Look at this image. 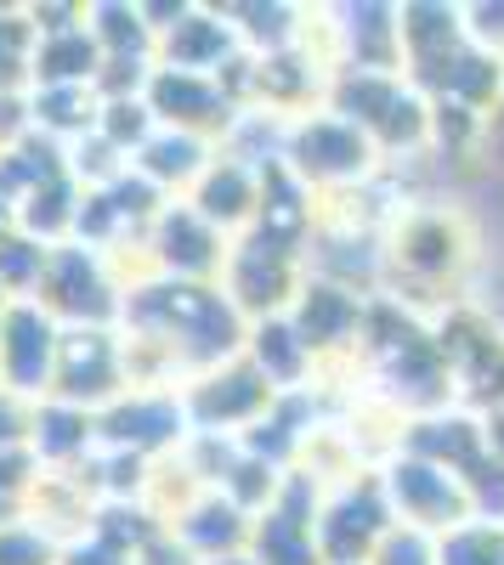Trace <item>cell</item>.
<instances>
[{
	"label": "cell",
	"instance_id": "1",
	"mask_svg": "<svg viewBox=\"0 0 504 565\" xmlns=\"http://www.w3.org/2000/svg\"><path fill=\"white\" fill-rule=\"evenodd\" d=\"M125 340H143L170 356L176 380L188 385L199 373L239 362L250 322L239 306L221 295V282H170V277H136L125 289V317H119Z\"/></svg>",
	"mask_w": 504,
	"mask_h": 565
},
{
	"label": "cell",
	"instance_id": "2",
	"mask_svg": "<svg viewBox=\"0 0 504 565\" xmlns=\"http://www.w3.org/2000/svg\"><path fill=\"white\" fill-rule=\"evenodd\" d=\"M465 266H471V232H465L460 210L414 204V210H402L391 221V232H386V300H397L414 317H426L420 295L460 289Z\"/></svg>",
	"mask_w": 504,
	"mask_h": 565
},
{
	"label": "cell",
	"instance_id": "3",
	"mask_svg": "<svg viewBox=\"0 0 504 565\" xmlns=\"http://www.w3.org/2000/svg\"><path fill=\"white\" fill-rule=\"evenodd\" d=\"M324 108L340 114V119H351V125L380 148L386 164L431 153V103H426V90L408 79V74H357V68H335L329 103H324Z\"/></svg>",
	"mask_w": 504,
	"mask_h": 565
},
{
	"label": "cell",
	"instance_id": "4",
	"mask_svg": "<svg viewBox=\"0 0 504 565\" xmlns=\"http://www.w3.org/2000/svg\"><path fill=\"white\" fill-rule=\"evenodd\" d=\"M284 164L312 186L317 199H335V193H357L386 175V159L369 136H363L351 119L317 108V114H301L290 125V148H284Z\"/></svg>",
	"mask_w": 504,
	"mask_h": 565
},
{
	"label": "cell",
	"instance_id": "5",
	"mask_svg": "<svg viewBox=\"0 0 504 565\" xmlns=\"http://www.w3.org/2000/svg\"><path fill=\"white\" fill-rule=\"evenodd\" d=\"M34 300L57 317V328H119V317H125V277L97 249L57 244Z\"/></svg>",
	"mask_w": 504,
	"mask_h": 565
},
{
	"label": "cell",
	"instance_id": "6",
	"mask_svg": "<svg viewBox=\"0 0 504 565\" xmlns=\"http://www.w3.org/2000/svg\"><path fill=\"white\" fill-rule=\"evenodd\" d=\"M380 487L391 498L397 526H408V532L448 537V532H460L465 521H476V503H471L465 476H453V469H442L431 458H414L402 447L380 463Z\"/></svg>",
	"mask_w": 504,
	"mask_h": 565
},
{
	"label": "cell",
	"instance_id": "7",
	"mask_svg": "<svg viewBox=\"0 0 504 565\" xmlns=\"http://www.w3.org/2000/svg\"><path fill=\"white\" fill-rule=\"evenodd\" d=\"M391 532H397V514L380 487V469H363V476L324 492V509H317V554H324V565H369Z\"/></svg>",
	"mask_w": 504,
	"mask_h": 565
},
{
	"label": "cell",
	"instance_id": "8",
	"mask_svg": "<svg viewBox=\"0 0 504 565\" xmlns=\"http://www.w3.org/2000/svg\"><path fill=\"white\" fill-rule=\"evenodd\" d=\"M97 441L108 452L165 463V458H176L181 447L193 441L188 402H181V391H125L119 402H108L97 413Z\"/></svg>",
	"mask_w": 504,
	"mask_h": 565
},
{
	"label": "cell",
	"instance_id": "9",
	"mask_svg": "<svg viewBox=\"0 0 504 565\" xmlns=\"http://www.w3.org/2000/svg\"><path fill=\"white\" fill-rule=\"evenodd\" d=\"M227 255H233V244H227L188 199H176V204H165V215L148 226V238H143V277L221 282Z\"/></svg>",
	"mask_w": 504,
	"mask_h": 565
},
{
	"label": "cell",
	"instance_id": "10",
	"mask_svg": "<svg viewBox=\"0 0 504 565\" xmlns=\"http://www.w3.org/2000/svg\"><path fill=\"white\" fill-rule=\"evenodd\" d=\"M369 311H375L369 295L340 289V282L306 271L301 295H295V306H290V322H295V334L306 340V351L317 356V367H329V362H357V356H363Z\"/></svg>",
	"mask_w": 504,
	"mask_h": 565
},
{
	"label": "cell",
	"instance_id": "11",
	"mask_svg": "<svg viewBox=\"0 0 504 565\" xmlns=\"http://www.w3.org/2000/svg\"><path fill=\"white\" fill-rule=\"evenodd\" d=\"M130 391V367H125V334L119 328H63V351H57V380L52 396L85 413H103Z\"/></svg>",
	"mask_w": 504,
	"mask_h": 565
},
{
	"label": "cell",
	"instance_id": "12",
	"mask_svg": "<svg viewBox=\"0 0 504 565\" xmlns=\"http://www.w3.org/2000/svg\"><path fill=\"white\" fill-rule=\"evenodd\" d=\"M324 481H312L306 469H290L272 509L255 514L250 526V559L255 565H324L317 554V509H324Z\"/></svg>",
	"mask_w": 504,
	"mask_h": 565
},
{
	"label": "cell",
	"instance_id": "13",
	"mask_svg": "<svg viewBox=\"0 0 504 565\" xmlns=\"http://www.w3.org/2000/svg\"><path fill=\"white\" fill-rule=\"evenodd\" d=\"M63 328L40 300H12L0 317V385L23 402H45L57 380Z\"/></svg>",
	"mask_w": 504,
	"mask_h": 565
},
{
	"label": "cell",
	"instance_id": "14",
	"mask_svg": "<svg viewBox=\"0 0 504 565\" xmlns=\"http://www.w3.org/2000/svg\"><path fill=\"white\" fill-rule=\"evenodd\" d=\"M181 402H188V418L199 436H244L255 418L272 413L279 391L239 356V362H221V367L199 373V380H188L181 385Z\"/></svg>",
	"mask_w": 504,
	"mask_h": 565
},
{
	"label": "cell",
	"instance_id": "15",
	"mask_svg": "<svg viewBox=\"0 0 504 565\" xmlns=\"http://www.w3.org/2000/svg\"><path fill=\"white\" fill-rule=\"evenodd\" d=\"M306 282V260L301 255H284L261 238H239L233 255H227V271H221V295L239 306L244 322H266V317H284Z\"/></svg>",
	"mask_w": 504,
	"mask_h": 565
},
{
	"label": "cell",
	"instance_id": "16",
	"mask_svg": "<svg viewBox=\"0 0 504 565\" xmlns=\"http://www.w3.org/2000/svg\"><path fill=\"white\" fill-rule=\"evenodd\" d=\"M148 108L165 130H188V136H204L221 148V136L233 130V119L244 114L227 85L210 79V74H176V68H159L154 63V79H148Z\"/></svg>",
	"mask_w": 504,
	"mask_h": 565
},
{
	"label": "cell",
	"instance_id": "17",
	"mask_svg": "<svg viewBox=\"0 0 504 565\" xmlns=\"http://www.w3.org/2000/svg\"><path fill=\"white\" fill-rule=\"evenodd\" d=\"M329 57L335 68H357V74H402V18L397 7L363 0V7H335L329 12Z\"/></svg>",
	"mask_w": 504,
	"mask_h": 565
},
{
	"label": "cell",
	"instance_id": "18",
	"mask_svg": "<svg viewBox=\"0 0 504 565\" xmlns=\"http://www.w3.org/2000/svg\"><path fill=\"white\" fill-rule=\"evenodd\" d=\"M402 452L414 458H431L442 469H453V476H476V469L493 458L487 452V418L471 413L465 402L460 407H442V413H426V418H408L402 424Z\"/></svg>",
	"mask_w": 504,
	"mask_h": 565
},
{
	"label": "cell",
	"instance_id": "19",
	"mask_svg": "<svg viewBox=\"0 0 504 565\" xmlns=\"http://www.w3.org/2000/svg\"><path fill=\"white\" fill-rule=\"evenodd\" d=\"M233 57H244V40H239L233 23H227L221 7H188V12H181V23L165 29L159 45H154V63H159V68L210 74V79L233 63Z\"/></svg>",
	"mask_w": 504,
	"mask_h": 565
},
{
	"label": "cell",
	"instance_id": "20",
	"mask_svg": "<svg viewBox=\"0 0 504 565\" xmlns=\"http://www.w3.org/2000/svg\"><path fill=\"white\" fill-rule=\"evenodd\" d=\"M97 413L85 407H69L57 396L34 402V430H29V452L34 463L45 469V476H74V469H85L91 458H97Z\"/></svg>",
	"mask_w": 504,
	"mask_h": 565
},
{
	"label": "cell",
	"instance_id": "21",
	"mask_svg": "<svg viewBox=\"0 0 504 565\" xmlns=\"http://www.w3.org/2000/svg\"><path fill=\"white\" fill-rule=\"evenodd\" d=\"M188 204L221 232L227 244H239L244 232L255 226V210H261V170L216 153V164L199 175V186L188 193Z\"/></svg>",
	"mask_w": 504,
	"mask_h": 565
},
{
	"label": "cell",
	"instance_id": "22",
	"mask_svg": "<svg viewBox=\"0 0 504 565\" xmlns=\"http://www.w3.org/2000/svg\"><path fill=\"white\" fill-rule=\"evenodd\" d=\"M250 514L221 498V492H199L188 509L170 521V537L188 548L199 565H216V559H233V554H250Z\"/></svg>",
	"mask_w": 504,
	"mask_h": 565
},
{
	"label": "cell",
	"instance_id": "23",
	"mask_svg": "<svg viewBox=\"0 0 504 565\" xmlns=\"http://www.w3.org/2000/svg\"><path fill=\"white\" fill-rule=\"evenodd\" d=\"M244 362H250L279 396L312 391V385H317V373H324V367H317V356L306 351V340L295 334L290 311H284V317H266V322H250Z\"/></svg>",
	"mask_w": 504,
	"mask_h": 565
},
{
	"label": "cell",
	"instance_id": "24",
	"mask_svg": "<svg viewBox=\"0 0 504 565\" xmlns=\"http://www.w3.org/2000/svg\"><path fill=\"white\" fill-rule=\"evenodd\" d=\"M216 141H204V136H188V130H154L148 141H143V153L130 159V170L143 175V181H154L165 199H188L193 186H199V175L216 164Z\"/></svg>",
	"mask_w": 504,
	"mask_h": 565
},
{
	"label": "cell",
	"instance_id": "25",
	"mask_svg": "<svg viewBox=\"0 0 504 565\" xmlns=\"http://www.w3.org/2000/svg\"><path fill=\"white\" fill-rule=\"evenodd\" d=\"M97 114H103V97L91 85H34L29 90V125L57 141V148H74L80 136L97 130Z\"/></svg>",
	"mask_w": 504,
	"mask_h": 565
},
{
	"label": "cell",
	"instance_id": "26",
	"mask_svg": "<svg viewBox=\"0 0 504 565\" xmlns=\"http://www.w3.org/2000/svg\"><path fill=\"white\" fill-rule=\"evenodd\" d=\"M103 63L108 57H103V45H97V34H91V29L40 34V45H34V85H97Z\"/></svg>",
	"mask_w": 504,
	"mask_h": 565
},
{
	"label": "cell",
	"instance_id": "27",
	"mask_svg": "<svg viewBox=\"0 0 504 565\" xmlns=\"http://www.w3.org/2000/svg\"><path fill=\"white\" fill-rule=\"evenodd\" d=\"M85 29L97 34L103 57H143L154 63V29L143 23V7H130V0H91L85 7Z\"/></svg>",
	"mask_w": 504,
	"mask_h": 565
},
{
	"label": "cell",
	"instance_id": "28",
	"mask_svg": "<svg viewBox=\"0 0 504 565\" xmlns=\"http://www.w3.org/2000/svg\"><path fill=\"white\" fill-rule=\"evenodd\" d=\"M34 23L29 7H0V97H29L34 85Z\"/></svg>",
	"mask_w": 504,
	"mask_h": 565
},
{
	"label": "cell",
	"instance_id": "29",
	"mask_svg": "<svg viewBox=\"0 0 504 565\" xmlns=\"http://www.w3.org/2000/svg\"><path fill=\"white\" fill-rule=\"evenodd\" d=\"M45 266H52V249L23 238V232H7V238H0V295L34 300L40 282H45Z\"/></svg>",
	"mask_w": 504,
	"mask_h": 565
},
{
	"label": "cell",
	"instance_id": "30",
	"mask_svg": "<svg viewBox=\"0 0 504 565\" xmlns=\"http://www.w3.org/2000/svg\"><path fill=\"white\" fill-rule=\"evenodd\" d=\"M154 130H159V119H154L148 97H119V103H103V114H97V136H108L125 159L143 153V141Z\"/></svg>",
	"mask_w": 504,
	"mask_h": 565
},
{
	"label": "cell",
	"instance_id": "31",
	"mask_svg": "<svg viewBox=\"0 0 504 565\" xmlns=\"http://www.w3.org/2000/svg\"><path fill=\"white\" fill-rule=\"evenodd\" d=\"M437 565H504V526L465 521L460 532L437 537Z\"/></svg>",
	"mask_w": 504,
	"mask_h": 565
},
{
	"label": "cell",
	"instance_id": "32",
	"mask_svg": "<svg viewBox=\"0 0 504 565\" xmlns=\"http://www.w3.org/2000/svg\"><path fill=\"white\" fill-rule=\"evenodd\" d=\"M125 170H130V159L114 148L108 136H97V130L80 136L74 148H69V175H74L80 186H114Z\"/></svg>",
	"mask_w": 504,
	"mask_h": 565
},
{
	"label": "cell",
	"instance_id": "33",
	"mask_svg": "<svg viewBox=\"0 0 504 565\" xmlns=\"http://www.w3.org/2000/svg\"><path fill=\"white\" fill-rule=\"evenodd\" d=\"M63 543L52 532H40L34 521H12L0 526V565H57Z\"/></svg>",
	"mask_w": 504,
	"mask_h": 565
},
{
	"label": "cell",
	"instance_id": "34",
	"mask_svg": "<svg viewBox=\"0 0 504 565\" xmlns=\"http://www.w3.org/2000/svg\"><path fill=\"white\" fill-rule=\"evenodd\" d=\"M465 40L476 52L504 63V0H471L465 7Z\"/></svg>",
	"mask_w": 504,
	"mask_h": 565
},
{
	"label": "cell",
	"instance_id": "35",
	"mask_svg": "<svg viewBox=\"0 0 504 565\" xmlns=\"http://www.w3.org/2000/svg\"><path fill=\"white\" fill-rule=\"evenodd\" d=\"M369 565H437V537L397 526V532L380 543V554H375Z\"/></svg>",
	"mask_w": 504,
	"mask_h": 565
},
{
	"label": "cell",
	"instance_id": "36",
	"mask_svg": "<svg viewBox=\"0 0 504 565\" xmlns=\"http://www.w3.org/2000/svg\"><path fill=\"white\" fill-rule=\"evenodd\" d=\"M29 430H34V402H23L0 385V452L29 447Z\"/></svg>",
	"mask_w": 504,
	"mask_h": 565
},
{
	"label": "cell",
	"instance_id": "37",
	"mask_svg": "<svg viewBox=\"0 0 504 565\" xmlns=\"http://www.w3.org/2000/svg\"><path fill=\"white\" fill-rule=\"evenodd\" d=\"M57 565H130L125 554H114L108 543H97V537H74V543H63V554H57Z\"/></svg>",
	"mask_w": 504,
	"mask_h": 565
},
{
	"label": "cell",
	"instance_id": "38",
	"mask_svg": "<svg viewBox=\"0 0 504 565\" xmlns=\"http://www.w3.org/2000/svg\"><path fill=\"white\" fill-rule=\"evenodd\" d=\"M130 565H199V559H193L188 548H181V543L170 537V526H165V532H159V537H154V543H148L143 554L130 559Z\"/></svg>",
	"mask_w": 504,
	"mask_h": 565
},
{
	"label": "cell",
	"instance_id": "39",
	"mask_svg": "<svg viewBox=\"0 0 504 565\" xmlns=\"http://www.w3.org/2000/svg\"><path fill=\"white\" fill-rule=\"evenodd\" d=\"M487 452L504 463V413H487Z\"/></svg>",
	"mask_w": 504,
	"mask_h": 565
},
{
	"label": "cell",
	"instance_id": "40",
	"mask_svg": "<svg viewBox=\"0 0 504 565\" xmlns=\"http://www.w3.org/2000/svg\"><path fill=\"white\" fill-rule=\"evenodd\" d=\"M12 521H23V503L0 492V526H12Z\"/></svg>",
	"mask_w": 504,
	"mask_h": 565
},
{
	"label": "cell",
	"instance_id": "41",
	"mask_svg": "<svg viewBox=\"0 0 504 565\" xmlns=\"http://www.w3.org/2000/svg\"><path fill=\"white\" fill-rule=\"evenodd\" d=\"M216 565H255L250 554H233V559H216Z\"/></svg>",
	"mask_w": 504,
	"mask_h": 565
}]
</instances>
